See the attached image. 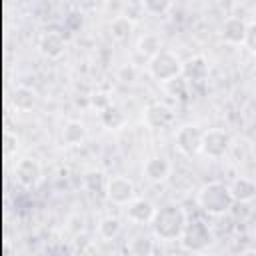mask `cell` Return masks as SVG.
Masks as SVG:
<instances>
[{"label":"cell","mask_w":256,"mask_h":256,"mask_svg":"<svg viewBox=\"0 0 256 256\" xmlns=\"http://www.w3.org/2000/svg\"><path fill=\"white\" fill-rule=\"evenodd\" d=\"M186 224H188L186 210L176 202H168V204L156 208V214L150 222V228H152V236L156 240L176 242V240H180Z\"/></svg>","instance_id":"obj_1"},{"label":"cell","mask_w":256,"mask_h":256,"mask_svg":"<svg viewBox=\"0 0 256 256\" xmlns=\"http://www.w3.org/2000/svg\"><path fill=\"white\" fill-rule=\"evenodd\" d=\"M196 202L202 208V212H206L208 216H224L236 204L234 196L230 192V186L224 184V182H218V180H212V182L204 184L198 190Z\"/></svg>","instance_id":"obj_2"},{"label":"cell","mask_w":256,"mask_h":256,"mask_svg":"<svg viewBox=\"0 0 256 256\" xmlns=\"http://www.w3.org/2000/svg\"><path fill=\"white\" fill-rule=\"evenodd\" d=\"M148 74H150L156 82L166 84V82H170L172 78H176V76L182 74V60L178 58L176 52L162 48L158 54H154V56L148 60Z\"/></svg>","instance_id":"obj_3"},{"label":"cell","mask_w":256,"mask_h":256,"mask_svg":"<svg viewBox=\"0 0 256 256\" xmlns=\"http://www.w3.org/2000/svg\"><path fill=\"white\" fill-rule=\"evenodd\" d=\"M178 242L182 244L184 250L202 252L212 244V232H210L208 224H204L202 220H194V222L188 220V224H186Z\"/></svg>","instance_id":"obj_4"},{"label":"cell","mask_w":256,"mask_h":256,"mask_svg":"<svg viewBox=\"0 0 256 256\" xmlns=\"http://www.w3.org/2000/svg\"><path fill=\"white\" fill-rule=\"evenodd\" d=\"M202 136H204V130L198 126V124H182L176 134H174V142H176V148L192 158L196 154H200V148H202Z\"/></svg>","instance_id":"obj_5"},{"label":"cell","mask_w":256,"mask_h":256,"mask_svg":"<svg viewBox=\"0 0 256 256\" xmlns=\"http://www.w3.org/2000/svg\"><path fill=\"white\" fill-rule=\"evenodd\" d=\"M104 196L118 206H126L128 202H132L136 198V186L128 176H108V184H106V192Z\"/></svg>","instance_id":"obj_6"},{"label":"cell","mask_w":256,"mask_h":256,"mask_svg":"<svg viewBox=\"0 0 256 256\" xmlns=\"http://www.w3.org/2000/svg\"><path fill=\"white\" fill-rule=\"evenodd\" d=\"M230 150V134L222 128H210V130H204V136H202V148L200 152L208 158H222L226 156Z\"/></svg>","instance_id":"obj_7"},{"label":"cell","mask_w":256,"mask_h":256,"mask_svg":"<svg viewBox=\"0 0 256 256\" xmlns=\"http://www.w3.org/2000/svg\"><path fill=\"white\" fill-rule=\"evenodd\" d=\"M14 178L26 190L36 188L40 184V180H42V166H40V162L36 158H30V156L20 158L16 162V166H14Z\"/></svg>","instance_id":"obj_8"},{"label":"cell","mask_w":256,"mask_h":256,"mask_svg":"<svg viewBox=\"0 0 256 256\" xmlns=\"http://www.w3.org/2000/svg\"><path fill=\"white\" fill-rule=\"evenodd\" d=\"M142 118H144V124L150 130H162V128H168L174 122V112L164 102H150L144 108V116Z\"/></svg>","instance_id":"obj_9"},{"label":"cell","mask_w":256,"mask_h":256,"mask_svg":"<svg viewBox=\"0 0 256 256\" xmlns=\"http://www.w3.org/2000/svg\"><path fill=\"white\" fill-rule=\"evenodd\" d=\"M170 174H172V164L166 156H160V154L150 156L142 166V176L154 184L166 182L170 178Z\"/></svg>","instance_id":"obj_10"},{"label":"cell","mask_w":256,"mask_h":256,"mask_svg":"<svg viewBox=\"0 0 256 256\" xmlns=\"http://www.w3.org/2000/svg\"><path fill=\"white\" fill-rule=\"evenodd\" d=\"M248 22H244L240 16H228L220 24V38L230 46H244Z\"/></svg>","instance_id":"obj_11"},{"label":"cell","mask_w":256,"mask_h":256,"mask_svg":"<svg viewBox=\"0 0 256 256\" xmlns=\"http://www.w3.org/2000/svg\"><path fill=\"white\" fill-rule=\"evenodd\" d=\"M38 52L48 58V60H58L64 56L66 52V40L62 36V32L58 30H48L40 36L38 40Z\"/></svg>","instance_id":"obj_12"},{"label":"cell","mask_w":256,"mask_h":256,"mask_svg":"<svg viewBox=\"0 0 256 256\" xmlns=\"http://www.w3.org/2000/svg\"><path fill=\"white\" fill-rule=\"evenodd\" d=\"M126 216L130 222L134 224H150L154 214H156V206L148 200V198H134L132 202L126 204Z\"/></svg>","instance_id":"obj_13"},{"label":"cell","mask_w":256,"mask_h":256,"mask_svg":"<svg viewBox=\"0 0 256 256\" xmlns=\"http://www.w3.org/2000/svg\"><path fill=\"white\" fill-rule=\"evenodd\" d=\"M10 102L18 112H30L38 106V92L32 86L20 84V86L14 88V92L10 96Z\"/></svg>","instance_id":"obj_14"},{"label":"cell","mask_w":256,"mask_h":256,"mask_svg":"<svg viewBox=\"0 0 256 256\" xmlns=\"http://www.w3.org/2000/svg\"><path fill=\"white\" fill-rule=\"evenodd\" d=\"M208 72H210L208 60H206L204 56H200V54L190 56L188 60H184V62H182V76H184L186 80L202 82V80H206Z\"/></svg>","instance_id":"obj_15"},{"label":"cell","mask_w":256,"mask_h":256,"mask_svg":"<svg viewBox=\"0 0 256 256\" xmlns=\"http://www.w3.org/2000/svg\"><path fill=\"white\" fill-rule=\"evenodd\" d=\"M230 186V192L234 196V202H252L256 198V182L246 176H238Z\"/></svg>","instance_id":"obj_16"},{"label":"cell","mask_w":256,"mask_h":256,"mask_svg":"<svg viewBox=\"0 0 256 256\" xmlns=\"http://www.w3.org/2000/svg\"><path fill=\"white\" fill-rule=\"evenodd\" d=\"M154 236H148V234H134L126 240L124 244V250L132 256H150L154 252Z\"/></svg>","instance_id":"obj_17"},{"label":"cell","mask_w":256,"mask_h":256,"mask_svg":"<svg viewBox=\"0 0 256 256\" xmlns=\"http://www.w3.org/2000/svg\"><path fill=\"white\" fill-rule=\"evenodd\" d=\"M98 120H100V124H102L106 130H120V128H124V124H126V114L122 112L120 106L108 104L104 110L98 112Z\"/></svg>","instance_id":"obj_18"},{"label":"cell","mask_w":256,"mask_h":256,"mask_svg":"<svg viewBox=\"0 0 256 256\" xmlns=\"http://www.w3.org/2000/svg\"><path fill=\"white\" fill-rule=\"evenodd\" d=\"M86 140V126L80 120H68L62 128V142L66 146H78Z\"/></svg>","instance_id":"obj_19"},{"label":"cell","mask_w":256,"mask_h":256,"mask_svg":"<svg viewBox=\"0 0 256 256\" xmlns=\"http://www.w3.org/2000/svg\"><path fill=\"white\" fill-rule=\"evenodd\" d=\"M134 32V22L128 16H116L110 22V34L116 42H126Z\"/></svg>","instance_id":"obj_20"},{"label":"cell","mask_w":256,"mask_h":256,"mask_svg":"<svg viewBox=\"0 0 256 256\" xmlns=\"http://www.w3.org/2000/svg\"><path fill=\"white\" fill-rule=\"evenodd\" d=\"M160 50H162V42H160V38H158L156 34H152V32L140 36L138 42H136V52H138L140 56H144L146 60H150V58H152L154 54H158Z\"/></svg>","instance_id":"obj_21"},{"label":"cell","mask_w":256,"mask_h":256,"mask_svg":"<svg viewBox=\"0 0 256 256\" xmlns=\"http://www.w3.org/2000/svg\"><path fill=\"white\" fill-rule=\"evenodd\" d=\"M106 184H108V176L104 174V170L92 168L84 174V188L92 194H104L106 192Z\"/></svg>","instance_id":"obj_22"},{"label":"cell","mask_w":256,"mask_h":256,"mask_svg":"<svg viewBox=\"0 0 256 256\" xmlns=\"http://www.w3.org/2000/svg\"><path fill=\"white\" fill-rule=\"evenodd\" d=\"M122 232V220L118 216H104L98 222V236L104 240H116Z\"/></svg>","instance_id":"obj_23"},{"label":"cell","mask_w":256,"mask_h":256,"mask_svg":"<svg viewBox=\"0 0 256 256\" xmlns=\"http://www.w3.org/2000/svg\"><path fill=\"white\" fill-rule=\"evenodd\" d=\"M164 88H166V92H168L170 96H174V98H184L186 92H188V80L180 74V76L172 78L170 82H166Z\"/></svg>","instance_id":"obj_24"},{"label":"cell","mask_w":256,"mask_h":256,"mask_svg":"<svg viewBox=\"0 0 256 256\" xmlns=\"http://www.w3.org/2000/svg\"><path fill=\"white\" fill-rule=\"evenodd\" d=\"M172 0H142V8L150 16H162L170 10Z\"/></svg>","instance_id":"obj_25"},{"label":"cell","mask_w":256,"mask_h":256,"mask_svg":"<svg viewBox=\"0 0 256 256\" xmlns=\"http://www.w3.org/2000/svg\"><path fill=\"white\" fill-rule=\"evenodd\" d=\"M116 78H118L122 84L132 86V84L138 80V68H136L134 64H124V66H120V68L116 70Z\"/></svg>","instance_id":"obj_26"},{"label":"cell","mask_w":256,"mask_h":256,"mask_svg":"<svg viewBox=\"0 0 256 256\" xmlns=\"http://www.w3.org/2000/svg\"><path fill=\"white\" fill-rule=\"evenodd\" d=\"M244 48L256 56V20L248 22V28H246V38H244Z\"/></svg>","instance_id":"obj_27"},{"label":"cell","mask_w":256,"mask_h":256,"mask_svg":"<svg viewBox=\"0 0 256 256\" xmlns=\"http://www.w3.org/2000/svg\"><path fill=\"white\" fill-rule=\"evenodd\" d=\"M90 104H92V108H96V112H100V110H104L108 104H112L110 102V98H108V94H104V92H94L92 96H90Z\"/></svg>","instance_id":"obj_28"},{"label":"cell","mask_w":256,"mask_h":256,"mask_svg":"<svg viewBox=\"0 0 256 256\" xmlns=\"http://www.w3.org/2000/svg\"><path fill=\"white\" fill-rule=\"evenodd\" d=\"M216 8H222V16L228 18L232 16V8H234V0H214L212 2Z\"/></svg>","instance_id":"obj_29"},{"label":"cell","mask_w":256,"mask_h":256,"mask_svg":"<svg viewBox=\"0 0 256 256\" xmlns=\"http://www.w3.org/2000/svg\"><path fill=\"white\" fill-rule=\"evenodd\" d=\"M80 26H82V14L72 12V14L66 16V28H70V30H78Z\"/></svg>","instance_id":"obj_30"},{"label":"cell","mask_w":256,"mask_h":256,"mask_svg":"<svg viewBox=\"0 0 256 256\" xmlns=\"http://www.w3.org/2000/svg\"><path fill=\"white\" fill-rule=\"evenodd\" d=\"M208 2H214V0H208Z\"/></svg>","instance_id":"obj_31"}]
</instances>
